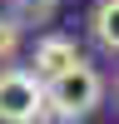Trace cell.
Wrapping results in <instances>:
<instances>
[{"label":"cell","mask_w":119,"mask_h":124,"mask_svg":"<svg viewBox=\"0 0 119 124\" xmlns=\"http://www.w3.org/2000/svg\"><path fill=\"white\" fill-rule=\"evenodd\" d=\"M104 99V79L89 60H74L69 70H60L55 79H45V114H60V119H84L99 109Z\"/></svg>","instance_id":"6da1fadb"},{"label":"cell","mask_w":119,"mask_h":124,"mask_svg":"<svg viewBox=\"0 0 119 124\" xmlns=\"http://www.w3.org/2000/svg\"><path fill=\"white\" fill-rule=\"evenodd\" d=\"M45 109V79L30 70H5L0 75V119L5 124H35Z\"/></svg>","instance_id":"7a4b0ae2"},{"label":"cell","mask_w":119,"mask_h":124,"mask_svg":"<svg viewBox=\"0 0 119 124\" xmlns=\"http://www.w3.org/2000/svg\"><path fill=\"white\" fill-rule=\"evenodd\" d=\"M20 55V20L15 15H0V65Z\"/></svg>","instance_id":"8992f818"},{"label":"cell","mask_w":119,"mask_h":124,"mask_svg":"<svg viewBox=\"0 0 119 124\" xmlns=\"http://www.w3.org/2000/svg\"><path fill=\"white\" fill-rule=\"evenodd\" d=\"M114 94H119V85H114Z\"/></svg>","instance_id":"52a82bcc"},{"label":"cell","mask_w":119,"mask_h":124,"mask_svg":"<svg viewBox=\"0 0 119 124\" xmlns=\"http://www.w3.org/2000/svg\"><path fill=\"white\" fill-rule=\"evenodd\" d=\"M55 10H60V0H20L15 20H20V25H25V20H30V25H50Z\"/></svg>","instance_id":"5b68a950"},{"label":"cell","mask_w":119,"mask_h":124,"mask_svg":"<svg viewBox=\"0 0 119 124\" xmlns=\"http://www.w3.org/2000/svg\"><path fill=\"white\" fill-rule=\"evenodd\" d=\"M74 60H84V55H79V45L69 35H45V40H35V70H30V75L35 79H55L60 70H69Z\"/></svg>","instance_id":"3957f363"},{"label":"cell","mask_w":119,"mask_h":124,"mask_svg":"<svg viewBox=\"0 0 119 124\" xmlns=\"http://www.w3.org/2000/svg\"><path fill=\"white\" fill-rule=\"evenodd\" d=\"M89 25H94V40H99V45L119 55V0H99Z\"/></svg>","instance_id":"277c9868"}]
</instances>
